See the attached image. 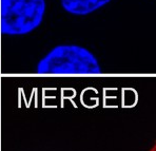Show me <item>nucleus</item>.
Wrapping results in <instances>:
<instances>
[{"label": "nucleus", "instance_id": "obj_1", "mask_svg": "<svg viewBox=\"0 0 156 151\" xmlns=\"http://www.w3.org/2000/svg\"><path fill=\"white\" fill-rule=\"evenodd\" d=\"M38 74H100L101 67L96 56L77 45H60L53 48L37 63Z\"/></svg>", "mask_w": 156, "mask_h": 151}, {"label": "nucleus", "instance_id": "obj_3", "mask_svg": "<svg viewBox=\"0 0 156 151\" xmlns=\"http://www.w3.org/2000/svg\"><path fill=\"white\" fill-rule=\"evenodd\" d=\"M62 9L75 16H86L99 10L111 0H59Z\"/></svg>", "mask_w": 156, "mask_h": 151}, {"label": "nucleus", "instance_id": "obj_4", "mask_svg": "<svg viewBox=\"0 0 156 151\" xmlns=\"http://www.w3.org/2000/svg\"><path fill=\"white\" fill-rule=\"evenodd\" d=\"M148 151H156V141H155V143L152 145V147H151Z\"/></svg>", "mask_w": 156, "mask_h": 151}, {"label": "nucleus", "instance_id": "obj_2", "mask_svg": "<svg viewBox=\"0 0 156 151\" xmlns=\"http://www.w3.org/2000/svg\"><path fill=\"white\" fill-rule=\"evenodd\" d=\"M45 0H0V30L9 36H21L40 26Z\"/></svg>", "mask_w": 156, "mask_h": 151}]
</instances>
